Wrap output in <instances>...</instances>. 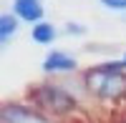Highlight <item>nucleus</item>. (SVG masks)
I'll use <instances>...</instances> for the list:
<instances>
[{
    "label": "nucleus",
    "mask_w": 126,
    "mask_h": 123,
    "mask_svg": "<svg viewBox=\"0 0 126 123\" xmlns=\"http://www.w3.org/2000/svg\"><path fill=\"white\" fill-rule=\"evenodd\" d=\"M126 65L121 63H106L98 65L86 73V88L93 96H98L103 100H116L126 93V75L121 73Z\"/></svg>",
    "instance_id": "obj_1"
},
{
    "label": "nucleus",
    "mask_w": 126,
    "mask_h": 123,
    "mask_svg": "<svg viewBox=\"0 0 126 123\" xmlns=\"http://www.w3.org/2000/svg\"><path fill=\"white\" fill-rule=\"evenodd\" d=\"M30 100L38 108L50 111V113H68V111L76 108V98L68 90H63L61 86H38L30 93Z\"/></svg>",
    "instance_id": "obj_2"
},
{
    "label": "nucleus",
    "mask_w": 126,
    "mask_h": 123,
    "mask_svg": "<svg viewBox=\"0 0 126 123\" xmlns=\"http://www.w3.org/2000/svg\"><path fill=\"white\" fill-rule=\"evenodd\" d=\"M43 70H48V73H73V70H76V58H71V55H66V53L53 50V53L46 55V60H43Z\"/></svg>",
    "instance_id": "obj_3"
},
{
    "label": "nucleus",
    "mask_w": 126,
    "mask_h": 123,
    "mask_svg": "<svg viewBox=\"0 0 126 123\" xmlns=\"http://www.w3.org/2000/svg\"><path fill=\"white\" fill-rule=\"evenodd\" d=\"M15 15L25 23H40L43 18V5L40 0H15Z\"/></svg>",
    "instance_id": "obj_4"
},
{
    "label": "nucleus",
    "mask_w": 126,
    "mask_h": 123,
    "mask_svg": "<svg viewBox=\"0 0 126 123\" xmlns=\"http://www.w3.org/2000/svg\"><path fill=\"white\" fill-rule=\"evenodd\" d=\"M30 35H33V40H35V43H40V45H50V43L58 38L56 28L50 25V23H35Z\"/></svg>",
    "instance_id": "obj_5"
},
{
    "label": "nucleus",
    "mask_w": 126,
    "mask_h": 123,
    "mask_svg": "<svg viewBox=\"0 0 126 123\" xmlns=\"http://www.w3.org/2000/svg\"><path fill=\"white\" fill-rule=\"evenodd\" d=\"M15 30H18V15L3 13L0 15V38H3V43H8L15 35Z\"/></svg>",
    "instance_id": "obj_6"
},
{
    "label": "nucleus",
    "mask_w": 126,
    "mask_h": 123,
    "mask_svg": "<svg viewBox=\"0 0 126 123\" xmlns=\"http://www.w3.org/2000/svg\"><path fill=\"white\" fill-rule=\"evenodd\" d=\"M109 10H126V0H101Z\"/></svg>",
    "instance_id": "obj_7"
},
{
    "label": "nucleus",
    "mask_w": 126,
    "mask_h": 123,
    "mask_svg": "<svg viewBox=\"0 0 126 123\" xmlns=\"http://www.w3.org/2000/svg\"><path fill=\"white\" fill-rule=\"evenodd\" d=\"M66 33H68V35H83V33H86V28L78 25V23H68V25H66Z\"/></svg>",
    "instance_id": "obj_8"
},
{
    "label": "nucleus",
    "mask_w": 126,
    "mask_h": 123,
    "mask_svg": "<svg viewBox=\"0 0 126 123\" xmlns=\"http://www.w3.org/2000/svg\"><path fill=\"white\" fill-rule=\"evenodd\" d=\"M124 65H126V55H124Z\"/></svg>",
    "instance_id": "obj_9"
}]
</instances>
